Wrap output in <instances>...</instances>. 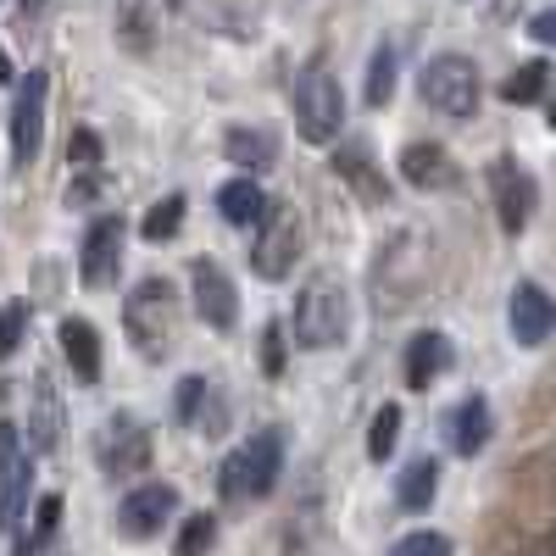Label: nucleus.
I'll list each match as a JSON object with an SVG mask.
<instances>
[{
  "label": "nucleus",
  "instance_id": "nucleus-14",
  "mask_svg": "<svg viewBox=\"0 0 556 556\" xmlns=\"http://www.w3.org/2000/svg\"><path fill=\"white\" fill-rule=\"evenodd\" d=\"M112 34L128 56H151L162 39V12L156 0H112Z\"/></svg>",
  "mask_w": 556,
  "mask_h": 556
},
{
  "label": "nucleus",
  "instance_id": "nucleus-8",
  "mask_svg": "<svg viewBox=\"0 0 556 556\" xmlns=\"http://www.w3.org/2000/svg\"><path fill=\"white\" fill-rule=\"evenodd\" d=\"M96 456H101V468H106L112 479L146 473V468H151V429L139 424V417L117 412V417H106L101 434H96Z\"/></svg>",
  "mask_w": 556,
  "mask_h": 556
},
{
  "label": "nucleus",
  "instance_id": "nucleus-18",
  "mask_svg": "<svg viewBox=\"0 0 556 556\" xmlns=\"http://www.w3.org/2000/svg\"><path fill=\"white\" fill-rule=\"evenodd\" d=\"M56 340H62V356L73 367V379L96 384L101 379V334H96V323H89V317H62Z\"/></svg>",
  "mask_w": 556,
  "mask_h": 556
},
{
  "label": "nucleus",
  "instance_id": "nucleus-24",
  "mask_svg": "<svg viewBox=\"0 0 556 556\" xmlns=\"http://www.w3.org/2000/svg\"><path fill=\"white\" fill-rule=\"evenodd\" d=\"M334 173L356 184V195H362V201H384V173H379L374 162H367V151H362V146H345V151L334 156Z\"/></svg>",
  "mask_w": 556,
  "mask_h": 556
},
{
  "label": "nucleus",
  "instance_id": "nucleus-12",
  "mask_svg": "<svg viewBox=\"0 0 556 556\" xmlns=\"http://www.w3.org/2000/svg\"><path fill=\"white\" fill-rule=\"evenodd\" d=\"M45 96H51V78L34 67L17 89V106H12V167H28L45 146Z\"/></svg>",
  "mask_w": 556,
  "mask_h": 556
},
{
  "label": "nucleus",
  "instance_id": "nucleus-26",
  "mask_svg": "<svg viewBox=\"0 0 556 556\" xmlns=\"http://www.w3.org/2000/svg\"><path fill=\"white\" fill-rule=\"evenodd\" d=\"M395 78H401V56L390 51V45H379L374 62H367V106H390Z\"/></svg>",
  "mask_w": 556,
  "mask_h": 556
},
{
  "label": "nucleus",
  "instance_id": "nucleus-41",
  "mask_svg": "<svg viewBox=\"0 0 556 556\" xmlns=\"http://www.w3.org/2000/svg\"><path fill=\"white\" fill-rule=\"evenodd\" d=\"M0 395H7V390H0Z\"/></svg>",
  "mask_w": 556,
  "mask_h": 556
},
{
  "label": "nucleus",
  "instance_id": "nucleus-29",
  "mask_svg": "<svg viewBox=\"0 0 556 556\" xmlns=\"http://www.w3.org/2000/svg\"><path fill=\"white\" fill-rule=\"evenodd\" d=\"M23 334H28V301H7L0 306V362L17 356Z\"/></svg>",
  "mask_w": 556,
  "mask_h": 556
},
{
  "label": "nucleus",
  "instance_id": "nucleus-1",
  "mask_svg": "<svg viewBox=\"0 0 556 556\" xmlns=\"http://www.w3.org/2000/svg\"><path fill=\"white\" fill-rule=\"evenodd\" d=\"M123 329H128L134 351L146 362H162L173 351V334H178V290H173V278H162V273L139 278V285L128 290V301H123Z\"/></svg>",
  "mask_w": 556,
  "mask_h": 556
},
{
  "label": "nucleus",
  "instance_id": "nucleus-40",
  "mask_svg": "<svg viewBox=\"0 0 556 556\" xmlns=\"http://www.w3.org/2000/svg\"><path fill=\"white\" fill-rule=\"evenodd\" d=\"M178 7H184V0H167V12H178Z\"/></svg>",
  "mask_w": 556,
  "mask_h": 556
},
{
  "label": "nucleus",
  "instance_id": "nucleus-6",
  "mask_svg": "<svg viewBox=\"0 0 556 556\" xmlns=\"http://www.w3.org/2000/svg\"><path fill=\"white\" fill-rule=\"evenodd\" d=\"M417 89H424V101L440 112V117H473L479 112V67L468 56H434L424 73H417Z\"/></svg>",
  "mask_w": 556,
  "mask_h": 556
},
{
  "label": "nucleus",
  "instance_id": "nucleus-7",
  "mask_svg": "<svg viewBox=\"0 0 556 556\" xmlns=\"http://www.w3.org/2000/svg\"><path fill=\"white\" fill-rule=\"evenodd\" d=\"M123 251H128V223L117 212L89 223V235L78 245V278H84V290H106L112 278H117V267H123Z\"/></svg>",
  "mask_w": 556,
  "mask_h": 556
},
{
  "label": "nucleus",
  "instance_id": "nucleus-16",
  "mask_svg": "<svg viewBox=\"0 0 556 556\" xmlns=\"http://www.w3.org/2000/svg\"><path fill=\"white\" fill-rule=\"evenodd\" d=\"M401 178L412 184V190H451L456 162H451L445 146H434V139H417V146L401 151Z\"/></svg>",
  "mask_w": 556,
  "mask_h": 556
},
{
  "label": "nucleus",
  "instance_id": "nucleus-32",
  "mask_svg": "<svg viewBox=\"0 0 556 556\" xmlns=\"http://www.w3.org/2000/svg\"><path fill=\"white\" fill-rule=\"evenodd\" d=\"M206 401H212V384L206 379H184L178 384V395H173V412H178V424H201V412H206Z\"/></svg>",
  "mask_w": 556,
  "mask_h": 556
},
{
  "label": "nucleus",
  "instance_id": "nucleus-37",
  "mask_svg": "<svg viewBox=\"0 0 556 556\" xmlns=\"http://www.w3.org/2000/svg\"><path fill=\"white\" fill-rule=\"evenodd\" d=\"M529 34H534V39H540V45H545V39H551V12H540V17H534V23H529Z\"/></svg>",
  "mask_w": 556,
  "mask_h": 556
},
{
  "label": "nucleus",
  "instance_id": "nucleus-28",
  "mask_svg": "<svg viewBox=\"0 0 556 556\" xmlns=\"http://www.w3.org/2000/svg\"><path fill=\"white\" fill-rule=\"evenodd\" d=\"M178 228H184V195H167L146 212V228H139V235H146L151 245H162V240H178Z\"/></svg>",
  "mask_w": 556,
  "mask_h": 556
},
{
  "label": "nucleus",
  "instance_id": "nucleus-39",
  "mask_svg": "<svg viewBox=\"0 0 556 556\" xmlns=\"http://www.w3.org/2000/svg\"><path fill=\"white\" fill-rule=\"evenodd\" d=\"M0 84H12V62H7V51H0Z\"/></svg>",
  "mask_w": 556,
  "mask_h": 556
},
{
  "label": "nucleus",
  "instance_id": "nucleus-15",
  "mask_svg": "<svg viewBox=\"0 0 556 556\" xmlns=\"http://www.w3.org/2000/svg\"><path fill=\"white\" fill-rule=\"evenodd\" d=\"M551 295L540 285H518L513 301H506V329H513L518 345H545L551 340Z\"/></svg>",
  "mask_w": 556,
  "mask_h": 556
},
{
  "label": "nucleus",
  "instance_id": "nucleus-4",
  "mask_svg": "<svg viewBox=\"0 0 556 556\" xmlns=\"http://www.w3.org/2000/svg\"><path fill=\"white\" fill-rule=\"evenodd\" d=\"M306 251V223L295 206H267L256 223H251V273L278 285V278H290L295 262Z\"/></svg>",
  "mask_w": 556,
  "mask_h": 556
},
{
  "label": "nucleus",
  "instance_id": "nucleus-3",
  "mask_svg": "<svg viewBox=\"0 0 556 556\" xmlns=\"http://www.w3.org/2000/svg\"><path fill=\"white\" fill-rule=\"evenodd\" d=\"M278 473H285V434L262 429L235 456H223L217 490H223V501H262V495H273Z\"/></svg>",
  "mask_w": 556,
  "mask_h": 556
},
{
  "label": "nucleus",
  "instance_id": "nucleus-5",
  "mask_svg": "<svg viewBox=\"0 0 556 556\" xmlns=\"http://www.w3.org/2000/svg\"><path fill=\"white\" fill-rule=\"evenodd\" d=\"M295 128L306 146H329L345 128V89L329 67H306L295 78Z\"/></svg>",
  "mask_w": 556,
  "mask_h": 556
},
{
  "label": "nucleus",
  "instance_id": "nucleus-30",
  "mask_svg": "<svg viewBox=\"0 0 556 556\" xmlns=\"http://www.w3.org/2000/svg\"><path fill=\"white\" fill-rule=\"evenodd\" d=\"M395 440H401V406H379L374 429H367V456L384 462V456L395 451Z\"/></svg>",
  "mask_w": 556,
  "mask_h": 556
},
{
  "label": "nucleus",
  "instance_id": "nucleus-2",
  "mask_svg": "<svg viewBox=\"0 0 556 556\" xmlns=\"http://www.w3.org/2000/svg\"><path fill=\"white\" fill-rule=\"evenodd\" d=\"M345 329H351V301L340 290V278L334 273L306 278L301 295H295V317H290L295 345L301 351H329V345L345 340Z\"/></svg>",
  "mask_w": 556,
  "mask_h": 556
},
{
  "label": "nucleus",
  "instance_id": "nucleus-33",
  "mask_svg": "<svg viewBox=\"0 0 556 556\" xmlns=\"http://www.w3.org/2000/svg\"><path fill=\"white\" fill-rule=\"evenodd\" d=\"M390 556H451V540L434 534V529H417V534H401L390 545Z\"/></svg>",
  "mask_w": 556,
  "mask_h": 556
},
{
  "label": "nucleus",
  "instance_id": "nucleus-31",
  "mask_svg": "<svg viewBox=\"0 0 556 556\" xmlns=\"http://www.w3.org/2000/svg\"><path fill=\"white\" fill-rule=\"evenodd\" d=\"M212 540H217V518L195 513V518H184V529H178V551H173V556H206Z\"/></svg>",
  "mask_w": 556,
  "mask_h": 556
},
{
  "label": "nucleus",
  "instance_id": "nucleus-13",
  "mask_svg": "<svg viewBox=\"0 0 556 556\" xmlns=\"http://www.w3.org/2000/svg\"><path fill=\"white\" fill-rule=\"evenodd\" d=\"M178 513V490L173 484H139L117 501V534L128 540H151L162 534V523Z\"/></svg>",
  "mask_w": 556,
  "mask_h": 556
},
{
  "label": "nucleus",
  "instance_id": "nucleus-10",
  "mask_svg": "<svg viewBox=\"0 0 556 556\" xmlns=\"http://www.w3.org/2000/svg\"><path fill=\"white\" fill-rule=\"evenodd\" d=\"M490 195H495V217L506 235H523V223L534 212V173L518 156H495L490 162Z\"/></svg>",
  "mask_w": 556,
  "mask_h": 556
},
{
  "label": "nucleus",
  "instance_id": "nucleus-38",
  "mask_svg": "<svg viewBox=\"0 0 556 556\" xmlns=\"http://www.w3.org/2000/svg\"><path fill=\"white\" fill-rule=\"evenodd\" d=\"M45 7H51V0H23V12H28V17H39Z\"/></svg>",
  "mask_w": 556,
  "mask_h": 556
},
{
  "label": "nucleus",
  "instance_id": "nucleus-22",
  "mask_svg": "<svg viewBox=\"0 0 556 556\" xmlns=\"http://www.w3.org/2000/svg\"><path fill=\"white\" fill-rule=\"evenodd\" d=\"M434 495H440V462H434V456L406 462V473L395 479V501L406 506V513H429Z\"/></svg>",
  "mask_w": 556,
  "mask_h": 556
},
{
  "label": "nucleus",
  "instance_id": "nucleus-35",
  "mask_svg": "<svg viewBox=\"0 0 556 556\" xmlns=\"http://www.w3.org/2000/svg\"><path fill=\"white\" fill-rule=\"evenodd\" d=\"M262 367H267V379H285V323L262 329Z\"/></svg>",
  "mask_w": 556,
  "mask_h": 556
},
{
  "label": "nucleus",
  "instance_id": "nucleus-25",
  "mask_svg": "<svg viewBox=\"0 0 556 556\" xmlns=\"http://www.w3.org/2000/svg\"><path fill=\"white\" fill-rule=\"evenodd\" d=\"M545 84H551V62L534 56V62H523L513 78L501 84V96L513 101V106H534V101H545Z\"/></svg>",
  "mask_w": 556,
  "mask_h": 556
},
{
  "label": "nucleus",
  "instance_id": "nucleus-11",
  "mask_svg": "<svg viewBox=\"0 0 556 556\" xmlns=\"http://www.w3.org/2000/svg\"><path fill=\"white\" fill-rule=\"evenodd\" d=\"M190 290H195V312H201L206 329L228 334V329L240 323V290H235V278H228L212 256H201V262L190 267Z\"/></svg>",
  "mask_w": 556,
  "mask_h": 556
},
{
  "label": "nucleus",
  "instance_id": "nucleus-21",
  "mask_svg": "<svg viewBox=\"0 0 556 556\" xmlns=\"http://www.w3.org/2000/svg\"><path fill=\"white\" fill-rule=\"evenodd\" d=\"M451 445H456V456H479L490 445V401L484 395H468L451 412Z\"/></svg>",
  "mask_w": 556,
  "mask_h": 556
},
{
  "label": "nucleus",
  "instance_id": "nucleus-27",
  "mask_svg": "<svg viewBox=\"0 0 556 556\" xmlns=\"http://www.w3.org/2000/svg\"><path fill=\"white\" fill-rule=\"evenodd\" d=\"M56 523H62V495H45V501H39V513H34V529H28L23 545H17V556H39L45 545L56 540Z\"/></svg>",
  "mask_w": 556,
  "mask_h": 556
},
{
  "label": "nucleus",
  "instance_id": "nucleus-9",
  "mask_svg": "<svg viewBox=\"0 0 556 556\" xmlns=\"http://www.w3.org/2000/svg\"><path fill=\"white\" fill-rule=\"evenodd\" d=\"M34 490V456L12 424H0V534H12Z\"/></svg>",
  "mask_w": 556,
  "mask_h": 556
},
{
  "label": "nucleus",
  "instance_id": "nucleus-34",
  "mask_svg": "<svg viewBox=\"0 0 556 556\" xmlns=\"http://www.w3.org/2000/svg\"><path fill=\"white\" fill-rule=\"evenodd\" d=\"M67 162L101 167V134H96V128H73V134H67Z\"/></svg>",
  "mask_w": 556,
  "mask_h": 556
},
{
  "label": "nucleus",
  "instance_id": "nucleus-23",
  "mask_svg": "<svg viewBox=\"0 0 556 556\" xmlns=\"http://www.w3.org/2000/svg\"><path fill=\"white\" fill-rule=\"evenodd\" d=\"M217 212L235 223V228H251L267 212V190H262L256 178H235V184H223V190H217Z\"/></svg>",
  "mask_w": 556,
  "mask_h": 556
},
{
  "label": "nucleus",
  "instance_id": "nucleus-20",
  "mask_svg": "<svg viewBox=\"0 0 556 556\" xmlns=\"http://www.w3.org/2000/svg\"><path fill=\"white\" fill-rule=\"evenodd\" d=\"M223 156L235 162V167H245V173H262V167H273L278 162V139L267 134V128H228L223 134Z\"/></svg>",
  "mask_w": 556,
  "mask_h": 556
},
{
  "label": "nucleus",
  "instance_id": "nucleus-17",
  "mask_svg": "<svg viewBox=\"0 0 556 556\" xmlns=\"http://www.w3.org/2000/svg\"><path fill=\"white\" fill-rule=\"evenodd\" d=\"M451 340L440 334V329H424V334H412L406 340V356H401V367H406V390H429L445 367H451Z\"/></svg>",
  "mask_w": 556,
  "mask_h": 556
},
{
  "label": "nucleus",
  "instance_id": "nucleus-19",
  "mask_svg": "<svg viewBox=\"0 0 556 556\" xmlns=\"http://www.w3.org/2000/svg\"><path fill=\"white\" fill-rule=\"evenodd\" d=\"M62 440V395L51 384V374L34 379V412H28V445L34 451H56Z\"/></svg>",
  "mask_w": 556,
  "mask_h": 556
},
{
  "label": "nucleus",
  "instance_id": "nucleus-36",
  "mask_svg": "<svg viewBox=\"0 0 556 556\" xmlns=\"http://www.w3.org/2000/svg\"><path fill=\"white\" fill-rule=\"evenodd\" d=\"M101 195V173H84V178H73V190H67V206H89Z\"/></svg>",
  "mask_w": 556,
  "mask_h": 556
}]
</instances>
